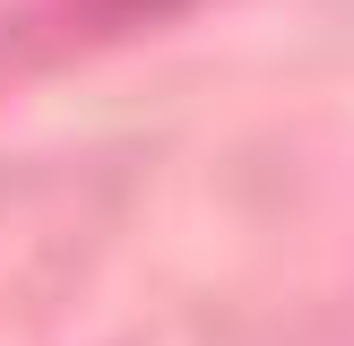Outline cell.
Returning <instances> with one entry per match:
<instances>
[{
  "instance_id": "6da1fadb",
  "label": "cell",
  "mask_w": 354,
  "mask_h": 346,
  "mask_svg": "<svg viewBox=\"0 0 354 346\" xmlns=\"http://www.w3.org/2000/svg\"><path fill=\"white\" fill-rule=\"evenodd\" d=\"M199 0H61V35L69 44H121V35H147L165 17H190Z\"/></svg>"
}]
</instances>
